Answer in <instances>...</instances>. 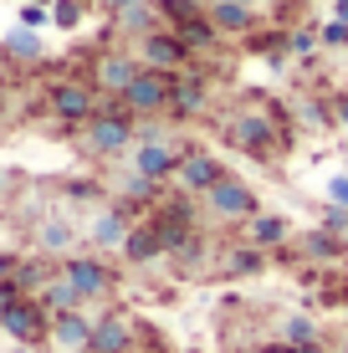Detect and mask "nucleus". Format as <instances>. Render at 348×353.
Returning a JSON list of instances; mask_svg holds the SVG:
<instances>
[{"instance_id":"nucleus-1","label":"nucleus","mask_w":348,"mask_h":353,"mask_svg":"<svg viewBox=\"0 0 348 353\" xmlns=\"http://www.w3.org/2000/svg\"><path fill=\"white\" fill-rule=\"evenodd\" d=\"M82 143H88V154H98V159L134 149V113H128L118 97H113V103H103L98 118H92V123H82Z\"/></svg>"},{"instance_id":"nucleus-2","label":"nucleus","mask_w":348,"mask_h":353,"mask_svg":"<svg viewBox=\"0 0 348 353\" xmlns=\"http://www.w3.org/2000/svg\"><path fill=\"white\" fill-rule=\"evenodd\" d=\"M200 200H205V210L215 215V221H256V194H251V185H241V179H236V174H225L221 179V185H215L210 194H200Z\"/></svg>"},{"instance_id":"nucleus-3","label":"nucleus","mask_w":348,"mask_h":353,"mask_svg":"<svg viewBox=\"0 0 348 353\" xmlns=\"http://www.w3.org/2000/svg\"><path fill=\"white\" fill-rule=\"evenodd\" d=\"M170 92H174L170 72H149V67H143L139 77H134V88L118 97V103H123L134 118H149V113H164V108H170Z\"/></svg>"},{"instance_id":"nucleus-4","label":"nucleus","mask_w":348,"mask_h":353,"mask_svg":"<svg viewBox=\"0 0 348 353\" xmlns=\"http://www.w3.org/2000/svg\"><path fill=\"white\" fill-rule=\"evenodd\" d=\"M46 103H52V113L62 118V123H92V118H98V92L88 88V82H57L52 92H46Z\"/></svg>"},{"instance_id":"nucleus-5","label":"nucleus","mask_w":348,"mask_h":353,"mask_svg":"<svg viewBox=\"0 0 348 353\" xmlns=\"http://www.w3.org/2000/svg\"><path fill=\"white\" fill-rule=\"evenodd\" d=\"M225 133H231V143L246 149L251 159H272V154H277V128L261 113H236L231 123H225Z\"/></svg>"},{"instance_id":"nucleus-6","label":"nucleus","mask_w":348,"mask_h":353,"mask_svg":"<svg viewBox=\"0 0 348 353\" xmlns=\"http://www.w3.org/2000/svg\"><path fill=\"white\" fill-rule=\"evenodd\" d=\"M139 62L149 67V72H174V67L190 62V46L179 41L170 26H159V31H149V36L139 41Z\"/></svg>"},{"instance_id":"nucleus-7","label":"nucleus","mask_w":348,"mask_h":353,"mask_svg":"<svg viewBox=\"0 0 348 353\" xmlns=\"http://www.w3.org/2000/svg\"><path fill=\"white\" fill-rule=\"evenodd\" d=\"M174 179H179V190H185V194H210L225 179V164L215 159V154H205V149H185Z\"/></svg>"},{"instance_id":"nucleus-8","label":"nucleus","mask_w":348,"mask_h":353,"mask_svg":"<svg viewBox=\"0 0 348 353\" xmlns=\"http://www.w3.org/2000/svg\"><path fill=\"white\" fill-rule=\"evenodd\" d=\"M179 159H185V149H174V143H164V139H143L139 149H134V174L143 179H174L179 174Z\"/></svg>"},{"instance_id":"nucleus-9","label":"nucleus","mask_w":348,"mask_h":353,"mask_svg":"<svg viewBox=\"0 0 348 353\" xmlns=\"http://www.w3.org/2000/svg\"><path fill=\"white\" fill-rule=\"evenodd\" d=\"M0 327H6L16 343H41L46 327H52V318H46V307L36 297H26V302H16L10 312H0Z\"/></svg>"},{"instance_id":"nucleus-10","label":"nucleus","mask_w":348,"mask_h":353,"mask_svg":"<svg viewBox=\"0 0 348 353\" xmlns=\"http://www.w3.org/2000/svg\"><path fill=\"white\" fill-rule=\"evenodd\" d=\"M62 276L72 282V292H77L82 302H88V297H103V292L113 287V272H108L98 256H67V261H62Z\"/></svg>"},{"instance_id":"nucleus-11","label":"nucleus","mask_w":348,"mask_h":353,"mask_svg":"<svg viewBox=\"0 0 348 353\" xmlns=\"http://www.w3.org/2000/svg\"><path fill=\"white\" fill-rule=\"evenodd\" d=\"M92 318H82V312H62V318H52L46 327V343L57 353H92Z\"/></svg>"},{"instance_id":"nucleus-12","label":"nucleus","mask_w":348,"mask_h":353,"mask_svg":"<svg viewBox=\"0 0 348 353\" xmlns=\"http://www.w3.org/2000/svg\"><path fill=\"white\" fill-rule=\"evenodd\" d=\"M143 72L139 57H123V52H108L103 62H98V88L103 92H113V97H123L128 88H134V77Z\"/></svg>"},{"instance_id":"nucleus-13","label":"nucleus","mask_w":348,"mask_h":353,"mask_svg":"<svg viewBox=\"0 0 348 353\" xmlns=\"http://www.w3.org/2000/svg\"><path fill=\"white\" fill-rule=\"evenodd\" d=\"M134 348V323L123 312H103L92 327V353H128Z\"/></svg>"},{"instance_id":"nucleus-14","label":"nucleus","mask_w":348,"mask_h":353,"mask_svg":"<svg viewBox=\"0 0 348 353\" xmlns=\"http://www.w3.org/2000/svg\"><path fill=\"white\" fill-rule=\"evenodd\" d=\"M205 77L200 72H185V77H174V92H170V113H179V118H195L200 108H205Z\"/></svg>"},{"instance_id":"nucleus-15","label":"nucleus","mask_w":348,"mask_h":353,"mask_svg":"<svg viewBox=\"0 0 348 353\" xmlns=\"http://www.w3.org/2000/svg\"><path fill=\"white\" fill-rule=\"evenodd\" d=\"M205 16H210V26L225 31V36H246L251 26H256V10H251V6H236V0H215Z\"/></svg>"},{"instance_id":"nucleus-16","label":"nucleus","mask_w":348,"mask_h":353,"mask_svg":"<svg viewBox=\"0 0 348 353\" xmlns=\"http://www.w3.org/2000/svg\"><path fill=\"white\" fill-rule=\"evenodd\" d=\"M36 302L46 307V318H62V312H77V302H82V297L72 292V282H67V276L57 272L52 282H46L41 292H36Z\"/></svg>"},{"instance_id":"nucleus-17","label":"nucleus","mask_w":348,"mask_h":353,"mask_svg":"<svg viewBox=\"0 0 348 353\" xmlns=\"http://www.w3.org/2000/svg\"><path fill=\"white\" fill-rule=\"evenodd\" d=\"M128 210H103L98 221H92V241H98V246H123L128 241Z\"/></svg>"},{"instance_id":"nucleus-18","label":"nucleus","mask_w":348,"mask_h":353,"mask_svg":"<svg viewBox=\"0 0 348 353\" xmlns=\"http://www.w3.org/2000/svg\"><path fill=\"white\" fill-rule=\"evenodd\" d=\"M123 256H128V261H154V256H164V246H159V236H154V225H134V230H128Z\"/></svg>"},{"instance_id":"nucleus-19","label":"nucleus","mask_w":348,"mask_h":353,"mask_svg":"<svg viewBox=\"0 0 348 353\" xmlns=\"http://www.w3.org/2000/svg\"><path fill=\"white\" fill-rule=\"evenodd\" d=\"M287 230H292V225H287V215H256V221H251V246H261V251L282 246Z\"/></svg>"},{"instance_id":"nucleus-20","label":"nucleus","mask_w":348,"mask_h":353,"mask_svg":"<svg viewBox=\"0 0 348 353\" xmlns=\"http://www.w3.org/2000/svg\"><path fill=\"white\" fill-rule=\"evenodd\" d=\"M170 31L190 46V52H195V46H210L215 36H221V31L210 26V16H205V10H200V16H190V21H179V26H170Z\"/></svg>"},{"instance_id":"nucleus-21","label":"nucleus","mask_w":348,"mask_h":353,"mask_svg":"<svg viewBox=\"0 0 348 353\" xmlns=\"http://www.w3.org/2000/svg\"><path fill=\"white\" fill-rule=\"evenodd\" d=\"M261 266H267V251L261 246H236L231 256H225V272L231 276H256Z\"/></svg>"},{"instance_id":"nucleus-22","label":"nucleus","mask_w":348,"mask_h":353,"mask_svg":"<svg viewBox=\"0 0 348 353\" xmlns=\"http://www.w3.org/2000/svg\"><path fill=\"white\" fill-rule=\"evenodd\" d=\"M318 323L313 318H303V312H297V318H282V343H292V348H303V343H318Z\"/></svg>"},{"instance_id":"nucleus-23","label":"nucleus","mask_w":348,"mask_h":353,"mask_svg":"<svg viewBox=\"0 0 348 353\" xmlns=\"http://www.w3.org/2000/svg\"><path fill=\"white\" fill-rule=\"evenodd\" d=\"M6 52H10V57H21V62H36V57H41V36L21 26V31H10V36H6Z\"/></svg>"},{"instance_id":"nucleus-24","label":"nucleus","mask_w":348,"mask_h":353,"mask_svg":"<svg viewBox=\"0 0 348 353\" xmlns=\"http://www.w3.org/2000/svg\"><path fill=\"white\" fill-rule=\"evenodd\" d=\"M36 241H41V251H67L72 246V225L67 221H46L36 230Z\"/></svg>"},{"instance_id":"nucleus-25","label":"nucleus","mask_w":348,"mask_h":353,"mask_svg":"<svg viewBox=\"0 0 348 353\" xmlns=\"http://www.w3.org/2000/svg\"><path fill=\"white\" fill-rule=\"evenodd\" d=\"M52 21H57L62 31H72V26L82 21V0H57V6H52Z\"/></svg>"},{"instance_id":"nucleus-26","label":"nucleus","mask_w":348,"mask_h":353,"mask_svg":"<svg viewBox=\"0 0 348 353\" xmlns=\"http://www.w3.org/2000/svg\"><path fill=\"white\" fill-rule=\"evenodd\" d=\"M318 36H323V46H348V21H328Z\"/></svg>"},{"instance_id":"nucleus-27","label":"nucleus","mask_w":348,"mask_h":353,"mask_svg":"<svg viewBox=\"0 0 348 353\" xmlns=\"http://www.w3.org/2000/svg\"><path fill=\"white\" fill-rule=\"evenodd\" d=\"M16 302H26V292L16 287V276H6V282H0V312H10Z\"/></svg>"},{"instance_id":"nucleus-28","label":"nucleus","mask_w":348,"mask_h":353,"mask_svg":"<svg viewBox=\"0 0 348 353\" xmlns=\"http://www.w3.org/2000/svg\"><path fill=\"white\" fill-rule=\"evenodd\" d=\"M287 46H292V52H313V46H318V31H307V26L287 31Z\"/></svg>"},{"instance_id":"nucleus-29","label":"nucleus","mask_w":348,"mask_h":353,"mask_svg":"<svg viewBox=\"0 0 348 353\" xmlns=\"http://www.w3.org/2000/svg\"><path fill=\"white\" fill-rule=\"evenodd\" d=\"M46 21H52V10H46V6H21V26H26V31L46 26Z\"/></svg>"},{"instance_id":"nucleus-30","label":"nucleus","mask_w":348,"mask_h":353,"mask_svg":"<svg viewBox=\"0 0 348 353\" xmlns=\"http://www.w3.org/2000/svg\"><path fill=\"white\" fill-rule=\"evenodd\" d=\"M323 225H328L333 236H343V230H348V210H343V205H328V210H323Z\"/></svg>"},{"instance_id":"nucleus-31","label":"nucleus","mask_w":348,"mask_h":353,"mask_svg":"<svg viewBox=\"0 0 348 353\" xmlns=\"http://www.w3.org/2000/svg\"><path fill=\"white\" fill-rule=\"evenodd\" d=\"M328 200H333V205H343V210H348V174L328 179Z\"/></svg>"},{"instance_id":"nucleus-32","label":"nucleus","mask_w":348,"mask_h":353,"mask_svg":"<svg viewBox=\"0 0 348 353\" xmlns=\"http://www.w3.org/2000/svg\"><path fill=\"white\" fill-rule=\"evenodd\" d=\"M333 118H338V123L348 128V92H338V97H333Z\"/></svg>"},{"instance_id":"nucleus-33","label":"nucleus","mask_w":348,"mask_h":353,"mask_svg":"<svg viewBox=\"0 0 348 353\" xmlns=\"http://www.w3.org/2000/svg\"><path fill=\"white\" fill-rule=\"evenodd\" d=\"M16 266H21V261L10 256V251H0V282H6V276H16Z\"/></svg>"},{"instance_id":"nucleus-34","label":"nucleus","mask_w":348,"mask_h":353,"mask_svg":"<svg viewBox=\"0 0 348 353\" xmlns=\"http://www.w3.org/2000/svg\"><path fill=\"white\" fill-rule=\"evenodd\" d=\"M333 6H338V16H333V21H348V0H333Z\"/></svg>"},{"instance_id":"nucleus-35","label":"nucleus","mask_w":348,"mask_h":353,"mask_svg":"<svg viewBox=\"0 0 348 353\" xmlns=\"http://www.w3.org/2000/svg\"><path fill=\"white\" fill-rule=\"evenodd\" d=\"M0 194H6V169H0Z\"/></svg>"},{"instance_id":"nucleus-36","label":"nucleus","mask_w":348,"mask_h":353,"mask_svg":"<svg viewBox=\"0 0 348 353\" xmlns=\"http://www.w3.org/2000/svg\"><path fill=\"white\" fill-rule=\"evenodd\" d=\"M236 6H256V0H236Z\"/></svg>"},{"instance_id":"nucleus-37","label":"nucleus","mask_w":348,"mask_h":353,"mask_svg":"<svg viewBox=\"0 0 348 353\" xmlns=\"http://www.w3.org/2000/svg\"><path fill=\"white\" fill-rule=\"evenodd\" d=\"M31 6H46V0H31ZM52 6H57V0H52Z\"/></svg>"},{"instance_id":"nucleus-38","label":"nucleus","mask_w":348,"mask_h":353,"mask_svg":"<svg viewBox=\"0 0 348 353\" xmlns=\"http://www.w3.org/2000/svg\"><path fill=\"white\" fill-rule=\"evenodd\" d=\"M149 6H164V0H149Z\"/></svg>"},{"instance_id":"nucleus-39","label":"nucleus","mask_w":348,"mask_h":353,"mask_svg":"<svg viewBox=\"0 0 348 353\" xmlns=\"http://www.w3.org/2000/svg\"><path fill=\"white\" fill-rule=\"evenodd\" d=\"M343 353H348V348H343Z\"/></svg>"}]
</instances>
